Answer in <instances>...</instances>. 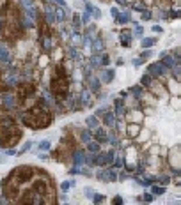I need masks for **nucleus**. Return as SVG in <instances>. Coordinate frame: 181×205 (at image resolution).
Listing matches in <instances>:
<instances>
[{"label": "nucleus", "instance_id": "f257e3e1", "mask_svg": "<svg viewBox=\"0 0 181 205\" xmlns=\"http://www.w3.org/2000/svg\"><path fill=\"white\" fill-rule=\"evenodd\" d=\"M21 120H23V124H27L29 127L43 129V127L50 126L52 117H50V113L46 111V108H30L29 111L21 113Z\"/></svg>", "mask_w": 181, "mask_h": 205}, {"label": "nucleus", "instance_id": "f03ea898", "mask_svg": "<svg viewBox=\"0 0 181 205\" xmlns=\"http://www.w3.org/2000/svg\"><path fill=\"white\" fill-rule=\"evenodd\" d=\"M20 131L16 129L14 122L11 119L7 120H0V147H11L18 142L20 138Z\"/></svg>", "mask_w": 181, "mask_h": 205}, {"label": "nucleus", "instance_id": "7ed1b4c3", "mask_svg": "<svg viewBox=\"0 0 181 205\" xmlns=\"http://www.w3.org/2000/svg\"><path fill=\"white\" fill-rule=\"evenodd\" d=\"M52 90H53V94L59 96V97H64L67 94V80H60V78H53L52 81Z\"/></svg>", "mask_w": 181, "mask_h": 205}, {"label": "nucleus", "instance_id": "20e7f679", "mask_svg": "<svg viewBox=\"0 0 181 205\" xmlns=\"http://www.w3.org/2000/svg\"><path fill=\"white\" fill-rule=\"evenodd\" d=\"M165 69H167V65L160 60V62L149 65V74H151V76H162V74L165 73Z\"/></svg>", "mask_w": 181, "mask_h": 205}, {"label": "nucleus", "instance_id": "39448f33", "mask_svg": "<svg viewBox=\"0 0 181 205\" xmlns=\"http://www.w3.org/2000/svg\"><path fill=\"white\" fill-rule=\"evenodd\" d=\"M73 161H75L76 166H82V165L87 161V157H85V154H83L82 150H75V154H73Z\"/></svg>", "mask_w": 181, "mask_h": 205}, {"label": "nucleus", "instance_id": "423d86ee", "mask_svg": "<svg viewBox=\"0 0 181 205\" xmlns=\"http://www.w3.org/2000/svg\"><path fill=\"white\" fill-rule=\"evenodd\" d=\"M32 92H34V85H30V83H25V85H21V87H20V94H21V99L29 97V94H32Z\"/></svg>", "mask_w": 181, "mask_h": 205}, {"label": "nucleus", "instance_id": "0eeeda50", "mask_svg": "<svg viewBox=\"0 0 181 205\" xmlns=\"http://www.w3.org/2000/svg\"><path fill=\"white\" fill-rule=\"evenodd\" d=\"M119 39L123 42V46H130V39H131V32L130 30H123L119 34Z\"/></svg>", "mask_w": 181, "mask_h": 205}, {"label": "nucleus", "instance_id": "6e6552de", "mask_svg": "<svg viewBox=\"0 0 181 205\" xmlns=\"http://www.w3.org/2000/svg\"><path fill=\"white\" fill-rule=\"evenodd\" d=\"M116 19H117V23H119V25H124V23H128V19H130V13H128V11H124V13H123V14H119Z\"/></svg>", "mask_w": 181, "mask_h": 205}, {"label": "nucleus", "instance_id": "1a4fd4ad", "mask_svg": "<svg viewBox=\"0 0 181 205\" xmlns=\"http://www.w3.org/2000/svg\"><path fill=\"white\" fill-rule=\"evenodd\" d=\"M87 150L93 152V154H98V152H100V143H98V142H89V143H87Z\"/></svg>", "mask_w": 181, "mask_h": 205}, {"label": "nucleus", "instance_id": "9d476101", "mask_svg": "<svg viewBox=\"0 0 181 205\" xmlns=\"http://www.w3.org/2000/svg\"><path fill=\"white\" fill-rule=\"evenodd\" d=\"M103 179H107L108 182H114V180H117V175L112 170H107V172H103Z\"/></svg>", "mask_w": 181, "mask_h": 205}, {"label": "nucleus", "instance_id": "9b49d317", "mask_svg": "<svg viewBox=\"0 0 181 205\" xmlns=\"http://www.w3.org/2000/svg\"><path fill=\"white\" fill-rule=\"evenodd\" d=\"M2 103H4V106L13 108V106H14V97H13V96H9V94H6V96H4V99H2Z\"/></svg>", "mask_w": 181, "mask_h": 205}, {"label": "nucleus", "instance_id": "f8f14e48", "mask_svg": "<svg viewBox=\"0 0 181 205\" xmlns=\"http://www.w3.org/2000/svg\"><path fill=\"white\" fill-rule=\"evenodd\" d=\"M105 124L107 126H114L116 124V115L114 113H105Z\"/></svg>", "mask_w": 181, "mask_h": 205}, {"label": "nucleus", "instance_id": "ddd939ff", "mask_svg": "<svg viewBox=\"0 0 181 205\" xmlns=\"http://www.w3.org/2000/svg\"><path fill=\"white\" fill-rule=\"evenodd\" d=\"M96 138H98V142H107L108 140L107 134H105V131L101 127H96Z\"/></svg>", "mask_w": 181, "mask_h": 205}, {"label": "nucleus", "instance_id": "4468645a", "mask_svg": "<svg viewBox=\"0 0 181 205\" xmlns=\"http://www.w3.org/2000/svg\"><path fill=\"white\" fill-rule=\"evenodd\" d=\"M90 138H93V136H90V131H87V129H85V131H82V133H80V140H82V142L89 143V142H90Z\"/></svg>", "mask_w": 181, "mask_h": 205}, {"label": "nucleus", "instance_id": "2eb2a0df", "mask_svg": "<svg viewBox=\"0 0 181 205\" xmlns=\"http://www.w3.org/2000/svg\"><path fill=\"white\" fill-rule=\"evenodd\" d=\"M23 27H27V28L34 27V21H32V16H29V14H25V16H23Z\"/></svg>", "mask_w": 181, "mask_h": 205}, {"label": "nucleus", "instance_id": "dca6fc26", "mask_svg": "<svg viewBox=\"0 0 181 205\" xmlns=\"http://www.w3.org/2000/svg\"><path fill=\"white\" fill-rule=\"evenodd\" d=\"M156 42V39H153V37H147V39H142V48H151L153 44Z\"/></svg>", "mask_w": 181, "mask_h": 205}, {"label": "nucleus", "instance_id": "f3484780", "mask_svg": "<svg viewBox=\"0 0 181 205\" xmlns=\"http://www.w3.org/2000/svg\"><path fill=\"white\" fill-rule=\"evenodd\" d=\"M46 19L50 21V23H53V21H55V13H53L52 7H46Z\"/></svg>", "mask_w": 181, "mask_h": 205}, {"label": "nucleus", "instance_id": "a211bd4d", "mask_svg": "<svg viewBox=\"0 0 181 205\" xmlns=\"http://www.w3.org/2000/svg\"><path fill=\"white\" fill-rule=\"evenodd\" d=\"M87 126H89L90 129H96V127H98V119H96V117H89V119H87Z\"/></svg>", "mask_w": 181, "mask_h": 205}, {"label": "nucleus", "instance_id": "6ab92c4d", "mask_svg": "<svg viewBox=\"0 0 181 205\" xmlns=\"http://www.w3.org/2000/svg\"><path fill=\"white\" fill-rule=\"evenodd\" d=\"M9 58V51L4 48V44H0V60H7Z\"/></svg>", "mask_w": 181, "mask_h": 205}, {"label": "nucleus", "instance_id": "aec40b11", "mask_svg": "<svg viewBox=\"0 0 181 205\" xmlns=\"http://www.w3.org/2000/svg\"><path fill=\"white\" fill-rule=\"evenodd\" d=\"M103 78H105V81H107V83H110L112 80H114V71H112V69H107V71H105V74H103Z\"/></svg>", "mask_w": 181, "mask_h": 205}, {"label": "nucleus", "instance_id": "412c9836", "mask_svg": "<svg viewBox=\"0 0 181 205\" xmlns=\"http://www.w3.org/2000/svg\"><path fill=\"white\" fill-rule=\"evenodd\" d=\"M89 85H90V90H94V92H96V90L100 88V81H98L96 78H90V81H89Z\"/></svg>", "mask_w": 181, "mask_h": 205}, {"label": "nucleus", "instance_id": "4be33fe9", "mask_svg": "<svg viewBox=\"0 0 181 205\" xmlns=\"http://www.w3.org/2000/svg\"><path fill=\"white\" fill-rule=\"evenodd\" d=\"M66 11H67L66 7H60V9L57 11V18H59V19H66V18H67V13H66Z\"/></svg>", "mask_w": 181, "mask_h": 205}, {"label": "nucleus", "instance_id": "5701e85b", "mask_svg": "<svg viewBox=\"0 0 181 205\" xmlns=\"http://www.w3.org/2000/svg\"><path fill=\"white\" fill-rule=\"evenodd\" d=\"M163 64H165L167 67H174V65H176V62H174V58H172V57H167V55L163 57Z\"/></svg>", "mask_w": 181, "mask_h": 205}, {"label": "nucleus", "instance_id": "b1692460", "mask_svg": "<svg viewBox=\"0 0 181 205\" xmlns=\"http://www.w3.org/2000/svg\"><path fill=\"white\" fill-rule=\"evenodd\" d=\"M50 46H52L50 37H43V48H44V50H50Z\"/></svg>", "mask_w": 181, "mask_h": 205}, {"label": "nucleus", "instance_id": "393cba45", "mask_svg": "<svg viewBox=\"0 0 181 205\" xmlns=\"http://www.w3.org/2000/svg\"><path fill=\"white\" fill-rule=\"evenodd\" d=\"M93 46H94V50L101 51V50H103V41H101V39H96V41H94V44H93Z\"/></svg>", "mask_w": 181, "mask_h": 205}, {"label": "nucleus", "instance_id": "a878e982", "mask_svg": "<svg viewBox=\"0 0 181 205\" xmlns=\"http://www.w3.org/2000/svg\"><path fill=\"white\" fill-rule=\"evenodd\" d=\"M165 193V188H160V186H153V195H163Z\"/></svg>", "mask_w": 181, "mask_h": 205}, {"label": "nucleus", "instance_id": "bb28decb", "mask_svg": "<svg viewBox=\"0 0 181 205\" xmlns=\"http://www.w3.org/2000/svg\"><path fill=\"white\" fill-rule=\"evenodd\" d=\"M140 81H142V85H147V87H149V85H151V74H144Z\"/></svg>", "mask_w": 181, "mask_h": 205}, {"label": "nucleus", "instance_id": "cd10ccee", "mask_svg": "<svg viewBox=\"0 0 181 205\" xmlns=\"http://www.w3.org/2000/svg\"><path fill=\"white\" fill-rule=\"evenodd\" d=\"M93 200H94V203H101V202L105 200V196L100 195V193H96V195H93Z\"/></svg>", "mask_w": 181, "mask_h": 205}, {"label": "nucleus", "instance_id": "c85d7f7f", "mask_svg": "<svg viewBox=\"0 0 181 205\" xmlns=\"http://www.w3.org/2000/svg\"><path fill=\"white\" fill-rule=\"evenodd\" d=\"M114 159H116V154H114V150H112V152H108V154H107L105 161H107V163H112V161H114Z\"/></svg>", "mask_w": 181, "mask_h": 205}, {"label": "nucleus", "instance_id": "c756f323", "mask_svg": "<svg viewBox=\"0 0 181 205\" xmlns=\"http://www.w3.org/2000/svg\"><path fill=\"white\" fill-rule=\"evenodd\" d=\"M131 92L137 94V97H140V96H142V88H140V87H131Z\"/></svg>", "mask_w": 181, "mask_h": 205}, {"label": "nucleus", "instance_id": "7c9ffc66", "mask_svg": "<svg viewBox=\"0 0 181 205\" xmlns=\"http://www.w3.org/2000/svg\"><path fill=\"white\" fill-rule=\"evenodd\" d=\"M20 2L25 6V9H29V7H34V2H32V0H20Z\"/></svg>", "mask_w": 181, "mask_h": 205}, {"label": "nucleus", "instance_id": "2f4dec72", "mask_svg": "<svg viewBox=\"0 0 181 205\" xmlns=\"http://www.w3.org/2000/svg\"><path fill=\"white\" fill-rule=\"evenodd\" d=\"M90 64H93V65H98V64H103V58H100V57H93V58H90Z\"/></svg>", "mask_w": 181, "mask_h": 205}, {"label": "nucleus", "instance_id": "473e14b6", "mask_svg": "<svg viewBox=\"0 0 181 205\" xmlns=\"http://www.w3.org/2000/svg\"><path fill=\"white\" fill-rule=\"evenodd\" d=\"M39 149H43V150H46V149H50V142H48V140H44V142H41V143H39Z\"/></svg>", "mask_w": 181, "mask_h": 205}, {"label": "nucleus", "instance_id": "72a5a7b5", "mask_svg": "<svg viewBox=\"0 0 181 205\" xmlns=\"http://www.w3.org/2000/svg\"><path fill=\"white\" fill-rule=\"evenodd\" d=\"M30 147H32V143H30V142H27V143H25L23 147H21V149H20V154H23V152H27V150L30 149Z\"/></svg>", "mask_w": 181, "mask_h": 205}, {"label": "nucleus", "instance_id": "f704fd0d", "mask_svg": "<svg viewBox=\"0 0 181 205\" xmlns=\"http://www.w3.org/2000/svg\"><path fill=\"white\" fill-rule=\"evenodd\" d=\"M135 25V35H142V27L139 23H133Z\"/></svg>", "mask_w": 181, "mask_h": 205}, {"label": "nucleus", "instance_id": "c9c22d12", "mask_svg": "<svg viewBox=\"0 0 181 205\" xmlns=\"http://www.w3.org/2000/svg\"><path fill=\"white\" fill-rule=\"evenodd\" d=\"M94 163H96V165H103V163H105V156H98V157L94 159Z\"/></svg>", "mask_w": 181, "mask_h": 205}, {"label": "nucleus", "instance_id": "e433bc0d", "mask_svg": "<svg viewBox=\"0 0 181 205\" xmlns=\"http://www.w3.org/2000/svg\"><path fill=\"white\" fill-rule=\"evenodd\" d=\"M114 165H116L117 168H121V166L124 165V161H123V157H117V159H116V161H114Z\"/></svg>", "mask_w": 181, "mask_h": 205}, {"label": "nucleus", "instance_id": "4c0bfd02", "mask_svg": "<svg viewBox=\"0 0 181 205\" xmlns=\"http://www.w3.org/2000/svg\"><path fill=\"white\" fill-rule=\"evenodd\" d=\"M151 18V13L147 11V9H144V13H142V19H149Z\"/></svg>", "mask_w": 181, "mask_h": 205}, {"label": "nucleus", "instance_id": "58836bf2", "mask_svg": "<svg viewBox=\"0 0 181 205\" xmlns=\"http://www.w3.org/2000/svg\"><path fill=\"white\" fill-rule=\"evenodd\" d=\"M128 133H130L131 136H133V134H137V133H139V127H133V126H131V127L128 129Z\"/></svg>", "mask_w": 181, "mask_h": 205}, {"label": "nucleus", "instance_id": "ea45409f", "mask_svg": "<svg viewBox=\"0 0 181 205\" xmlns=\"http://www.w3.org/2000/svg\"><path fill=\"white\" fill-rule=\"evenodd\" d=\"M7 85H16V76H11V78H7Z\"/></svg>", "mask_w": 181, "mask_h": 205}, {"label": "nucleus", "instance_id": "a19ab883", "mask_svg": "<svg viewBox=\"0 0 181 205\" xmlns=\"http://www.w3.org/2000/svg\"><path fill=\"white\" fill-rule=\"evenodd\" d=\"M52 2H55V4L60 6V7H66V2H64V0H52Z\"/></svg>", "mask_w": 181, "mask_h": 205}, {"label": "nucleus", "instance_id": "79ce46f5", "mask_svg": "<svg viewBox=\"0 0 181 205\" xmlns=\"http://www.w3.org/2000/svg\"><path fill=\"white\" fill-rule=\"evenodd\" d=\"M149 55H151V51H149V48H147V50L144 48V51H142V58H147Z\"/></svg>", "mask_w": 181, "mask_h": 205}, {"label": "nucleus", "instance_id": "37998d69", "mask_svg": "<svg viewBox=\"0 0 181 205\" xmlns=\"http://www.w3.org/2000/svg\"><path fill=\"white\" fill-rule=\"evenodd\" d=\"M93 195H94V193H93V189H90V188H85V196H89V198H90Z\"/></svg>", "mask_w": 181, "mask_h": 205}, {"label": "nucleus", "instance_id": "c03bdc74", "mask_svg": "<svg viewBox=\"0 0 181 205\" xmlns=\"http://www.w3.org/2000/svg\"><path fill=\"white\" fill-rule=\"evenodd\" d=\"M69 182H62V191H67V189H69Z\"/></svg>", "mask_w": 181, "mask_h": 205}, {"label": "nucleus", "instance_id": "a18cd8bd", "mask_svg": "<svg viewBox=\"0 0 181 205\" xmlns=\"http://www.w3.org/2000/svg\"><path fill=\"white\" fill-rule=\"evenodd\" d=\"M82 19H83V23H87V21L90 19V14H89V13H85V14L82 16Z\"/></svg>", "mask_w": 181, "mask_h": 205}, {"label": "nucleus", "instance_id": "49530a36", "mask_svg": "<svg viewBox=\"0 0 181 205\" xmlns=\"http://www.w3.org/2000/svg\"><path fill=\"white\" fill-rule=\"evenodd\" d=\"M73 21H75V25L78 27V25H80V16H78V14H75V18H73Z\"/></svg>", "mask_w": 181, "mask_h": 205}, {"label": "nucleus", "instance_id": "de8ad7c7", "mask_svg": "<svg viewBox=\"0 0 181 205\" xmlns=\"http://www.w3.org/2000/svg\"><path fill=\"white\" fill-rule=\"evenodd\" d=\"M151 200H153V195H149V193L144 195V202H151Z\"/></svg>", "mask_w": 181, "mask_h": 205}, {"label": "nucleus", "instance_id": "09e8293b", "mask_svg": "<svg viewBox=\"0 0 181 205\" xmlns=\"http://www.w3.org/2000/svg\"><path fill=\"white\" fill-rule=\"evenodd\" d=\"M160 182H162V184H167V182H169V177H167V175H163V177L160 179Z\"/></svg>", "mask_w": 181, "mask_h": 205}, {"label": "nucleus", "instance_id": "8fccbe9b", "mask_svg": "<svg viewBox=\"0 0 181 205\" xmlns=\"http://www.w3.org/2000/svg\"><path fill=\"white\" fill-rule=\"evenodd\" d=\"M135 9H139V11H144V9H146V6H144V4H137V6H135Z\"/></svg>", "mask_w": 181, "mask_h": 205}, {"label": "nucleus", "instance_id": "3c124183", "mask_svg": "<svg viewBox=\"0 0 181 205\" xmlns=\"http://www.w3.org/2000/svg\"><path fill=\"white\" fill-rule=\"evenodd\" d=\"M69 55H71V57H73V58H76V57H78V53H76V51H75V50H73V48H71V50H69Z\"/></svg>", "mask_w": 181, "mask_h": 205}, {"label": "nucleus", "instance_id": "603ef678", "mask_svg": "<svg viewBox=\"0 0 181 205\" xmlns=\"http://www.w3.org/2000/svg\"><path fill=\"white\" fill-rule=\"evenodd\" d=\"M140 64H142V58H135L133 60V65H140Z\"/></svg>", "mask_w": 181, "mask_h": 205}, {"label": "nucleus", "instance_id": "864d4df0", "mask_svg": "<svg viewBox=\"0 0 181 205\" xmlns=\"http://www.w3.org/2000/svg\"><path fill=\"white\" fill-rule=\"evenodd\" d=\"M80 39H82V37H80L78 34H75V35H73V41H75V42H80Z\"/></svg>", "mask_w": 181, "mask_h": 205}, {"label": "nucleus", "instance_id": "5fc2aeb1", "mask_svg": "<svg viewBox=\"0 0 181 205\" xmlns=\"http://www.w3.org/2000/svg\"><path fill=\"white\" fill-rule=\"evenodd\" d=\"M114 203H123V198H121V196H116V198H114Z\"/></svg>", "mask_w": 181, "mask_h": 205}, {"label": "nucleus", "instance_id": "6e6d98bb", "mask_svg": "<svg viewBox=\"0 0 181 205\" xmlns=\"http://www.w3.org/2000/svg\"><path fill=\"white\" fill-rule=\"evenodd\" d=\"M6 154H7V156H14V154H16V150H13V149H9V150H7Z\"/></svg>", "mask_w": 181, "mask_h": 205}, {"label": "nucleus", "instance_id": "4d7b16f0", "mask_svg": "<svg viewBox=\"0 0 181 205\" xmlns=\"http://www.w3.org/2000/svg\"><path fill=\"white\" fill-rule=\"evenodd\" d=\"M153 30H154V32H162V27H158V25H154V27H153Z\"/></svg>", "mask_w": 181, "mask_h": 205}, {"label": "nucleus", "instance_id": "13d9d810", "mask_svg": "<svg viewBox=\"0 0 181 205\" xmlns=\"http://www.w3.org/2000/svg\"><path fill=\"white\" fill-rule=\"evenodd\" d=\"M110 143H112V145H117V140L114 138V136H112V138H110Z\"/></svg>", "mask_w": 181, "mask_h": 205}, {"label": "nucleus", "instance_id": "bf43d9fd", "mask_svg": "<svg viewBox=\"0 0 181 205\" xmlns=\"http://www.w3.org/2000/svg\"><path fill=\"white\" fill-rule=\"evenodd\" d=\"M112 16H114V18H117V9H116V7L112 9Z\"/></svg>", "mask_w": 181, "mask_h": 205}, {"label": "nucleus", "instance_id": "052dcab7", "mask_svg": "<svg viewBox=\"0 0 181 205\" xmlns=\"http://www.w3.org/2000/svg\"><path fill=\"white\" fill-rule=\"evenodd\" d=\"M117 4H121V6H126V0H117Z\"/></svg>", "mask_w": 181, "mask_h": 205}, {"label": "nucleus", "instance_id": "680f3d73", "mask_svg": "<svg viewBox=\"0 0 181 205\" xmlns=\"http://www.w3.org/2000/svg\"><path fill=\"white\" fill-rule=\"evenodd\" d=\"M0 203H7V198H0Z\"/></svg>", "mask_w": 181, "mask_h": 205}, {"label": "nucleus", "instance_id": "e2e57ef3", "mask_svg": "<svg viewBox=\"0 0 181 205\" xmlns=\"http://www.w3.org/2000/svg\"><path fill=\"white\" fill-rule=\"evenodd\" d=\"M0 28H2V19H0Z\"/></svg>", "mask_w": 181, "mask_h": 205}, {"label": "nucleus", "instance_id": "0e129e2a", "mask_svg": "<svg viewBox=\"0 0 181 205\" xmlns=\"http://www.w3.org/2000/svg\"><path fill=\"white\" fill-rule=\"evenodd\" d=\"M177 184H179V186H181V180H179V182H177Z\"/></svg>", "mask_w": 181, "mask_h": 205}, {"label": "nucleus", "instance_id": "69168bd1", "mask_svg": "<svg viewBox=\"0 0 181 205\" xmlns=\"http://www.w3.org/2000/svg\"><path fill=\"white\" fill-rule=\"evenodd\" d=\"M0 87H2V85H0Z\"/></svg>", "mask_w": 181, "mask_h": 205}]
</instances>
